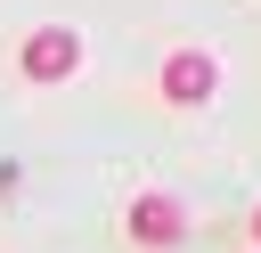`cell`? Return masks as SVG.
<instances>
[{
  "mask_svg": "<svg viewBox=\"0 0 261 253\" xmlns=\"http://www.w3.org/2000/svg\"><path fill=\"white\" fill-rule=\"evenodd\" d=\"M16 73H24V82H65V73H82V33H65V24L24 33V41H16Z\"/></svg>",
  "mask_w": 261,
  "mask_h": 253,
  "instance_id": "6da1fadb",
  "label": "cell"
},
{
  "mask_svg": "<svg viewBox=\"0 0 261 253\" xmlns=\"http://www.w3.org/2000/svg\"><path fill=\"white\" fill-rule=\"evenodd\" d=\"M212 90H220L212 49H171L163 57V106H212Z\"/></svg>",
  "mask_w": 261,
  "mask_h": 253,
  "instance_id": "7a4b0ae2",
  "label": "cell"
},
{
  "mask_svg": "<svg viewBox=\"0 0 261 253\" xmlns=\"http://www.w3.org/2000/svg\"><path fill=\"white\" fill-rule=\"evenodd\" d=\"M122 229H130V245H147V253H163V245H179V237H188V212H179L171 196H130V212H122Z\"/></svg>",
  "mask_w": 261,
  "mask_h": 253,
  "instance_id": "3957f363",
  "label": "cell"
},
{
  "mask_svg": "<svg viewBox=\"0 0 261 253\" xmlns=\"http://www.w3.org/2000/svg\"><path fill=\"white\" fill-rule=\"evenodd\" d=\"M253 253H261V204H253Z\"/></svg>",
  "mask_w": 261,
  "mask_h": 253,
  "instance_id": "277c9868",
  "label": "cell"
}]
</instances>
